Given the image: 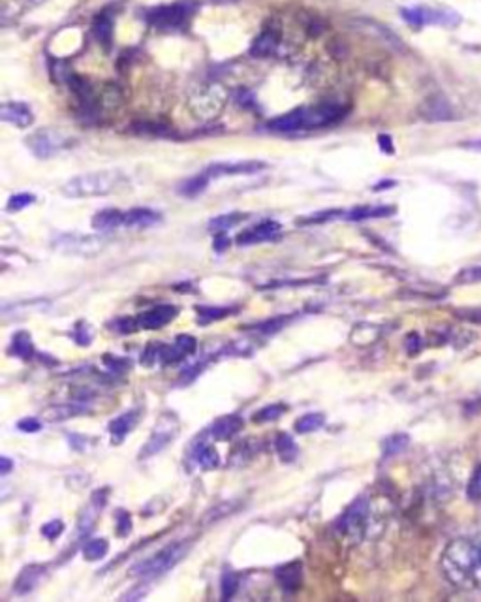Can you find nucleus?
<instances>
[{
	"label": "nucleus",
	"mask_w": 481,
	"mask_h": 602,
	"mask_svg": "<svg viewBox=\"0 0 481 602\" xmlns=\"http://www.w3.org/2000/svg\"><path fill=\"white\" fill-rule=\"evenodd\" d=\"M281 232V224L274 221H263L260 222L258 226L248 228L243 234H239L237 237V243L239 245H256V243H261V241H269L276 237Z\"/></svg>",
	"instance_id": "14"
},
{
	"label": "nucleus",
	"mask_w": 481,
	"mask_h": 602,
	"mask_svg": "<svg viewBox=\"0 0 481 602\" xmlns=\"http://www.w3.org/2000/svg\"><path fill=\"white\" fill-rule=\"evenodd\" d=\"M187 352L175 343V345H162L160 352V361L164 365H173V363H179L187 358Z\"/></svg>",
	"instance_id": "36"
},
{
	"label": "nucleus",
	"mask_w": 481,
	"mask_h": 602,
	"mask_svg": "<svg viewBox=\"0 0 481 602\" xmlns=\"http://www.w3.org/2000/svg\"><path fill=\"white\" fill-rule=\"evenodd\" d=\"M224 102H226V91L218 85H211V87L201 89L192 96L190 107L200 117H213L214 113L220 111Z\"/></svg>",
	"instance_id": "10"
},
{
	"label": "nucleus",
	"mask_w": 481,
	"mask_h": 602,
	"mask_svg": "<svg viewBox=\"0 0 481 602\" xmlns=\"http://www.w3.org/2000/svg\"><path fill=\"white\" fill-rule=\"evenodd\" d=\"M234 309L226 307H198V316H200V324H209V322H216L226 318L227 315H232Z\"/></svg>",
	"instance_id": "35"
},
{
	"label": "nucleus",
	"mask_w": 481,
	"mask_h": 602,
	"mask_svg": "<svg viewBox=\"0 0 481 602\" xmlns=\"http://www.w3.org/2000/svg\"><path fill=\"white\" fill-rule=\"evenodd\" d=\"M323 426H326L323 414H320V412H308V414L297 418V421H295V431L301 433V435H307V433L320 431Z\"/></svg>",
	"instance_id": "28"
},
{
	"label": "nucleus",
	"mask_w": 481,
	"mask_h": 602,
	"mask_svg": "<svg viewBox=\"0 0 481 602\" xmlns=\"http://www.w3.org/2000/svg\"><path fill=\"white\" fill-rule=\"evenodd\" d=\"M177 313H179V311H177V307L169 305V303H162V305H156V307L149 309V311H145V313L140 316L141 328H145V329L162 328V326H166V324H169V322L173 320L175 316H177Z\"/></svg>",
	"instance_id": "13"
},
{
	"label": "nucleus",
	"mask_w": 481,
	"mask_h": 602,
	"mask_svg": "<svg viewBox=\"0 0 481 602\" xmlns=\"http://www.w3.org/2000/svg\"><path fill=\"white\" fill-rule=\"evenodd\" d=\"M466 147L470 149H475V151H481V140H475V141H468Z\"/></svg>",
	"instance_id": "56"
},
{
	"label": "nucleus",
	"mask_w": 481,
	"mask_h": 602,
	"mask_svg": "<svg viewBox=\"0 0 481 602\" xmlns=\"http://www.w3.org/2000/svg\"><path fill=\"white\" fill-rule=\"evenodd\" d=\"M132 531V518L126 510H117V536H128Z\"/></svg>",
	"instance_id": "42"
},
{
	"label": "nucleus",
	"mask_w": 481,
	"mask_h": 602,
	"mask_svg": "<svg viewBox=\"0 0 481 602\" xmlns=\"http://www.w3.org/2000/svg\"><path fill=\"white\" fill-rule=\"evenodd\" d=\"M209 175L203 172V174L200 175H194V177H190V179L182 181L179 185V194L187 196V198H196V196H200L205 188H207L209 185Z\"/></svg>",
	"instance_id": "26"
},
{
	"label": "nucleus",
	"mask_w": 481,
	"mask_h": 602,
	"mask_svg": "<svg viewBox=\"0 0 481 602\" xmlns=\"http://www.w3.org/2000/svg\"><path fill=\"white\" fill-rule=\"evenodd\" d=\"M107 551H109V542L104 538H93L83 546V557L87 561H100L102 557H106Z\"/></svg>",
	"instance_id": "31"
},
{
	"label": "nucleus",
	"mask_w": 481,
	"mask_h": 602,
	"mask_svg": "<svg viewBox=\"0 0 481 602\" xmlns=\"http://www.w3.org/2000/svg\"><path fill=\"white\" fill-rule=\"evenodd\" d=\"M162 221L160 213H156L153 209L147 208H138L130 209L126 211V217H124V226L128 228H149L158 224Z\"/></svg>",
	"instance_id": "19"
},
{
	"label": "nucleus",
	"mask_w": 481,
	"mask_h": 602,
	"mask_svg": "<svg viewBox=\"0 0 481 602\" xmlns=\"http://www.w3.org/2000/svg\"><path fill=\"white\" fill-rule=\"evenodd\" d=\"M442 572L459 589L481 587V540L457 538L449 542L440 559Z\"/></svg>",
	"instance_id": "1"
},
{
	"label": "nucleus",
	"mask_w": 481,
	"mask_h": 602,
	"mask_svg": "<svg viewBox=\"0 0 481 602\" xmlns=\"http://www.w3.org/2000/svg\"><path fill=\"white\" fill-rule=\"evenodd\" d=\"M196 10L194 2H177L169 6H158L149 10L147 21L149 25L160 28V30H177L185 27L188 19L192 17Z\"/></svg>",
	"instance_id": "5"
},
{
	"label": "nucleus",
	"mask_w": 481,
	"mask_h": 602,
	"mask_svg": "<svg viewBox=\"0 0 481 602\" xmlns=\"http://www.w3.org/2000/svg\"><path fill=\"white\" fill-rule=\"evenodd\" d=\"M177 431H179V423H177L175 418L171 421H158V426L153 431V435L149 437L145 446L141 448V459L153 457V455H156L158 452L166 448L167 444H171L173 437L177 435Z\"/></svg>",
	"instance_id": "11"
},
{
	"label": "nucleus",
	"mask_w": 481,
	"mask_h": 602,
	"mask_svg": "<svg viewBox=\"0 0 481 602\" xmlns=\"http://www.w3.org/2000/svg\"><path fill=\"white\" fill-rule=\"evenodd\" d=\"M474 281H481V268H472V269H466V271H462L461 282H474Z\"/></svg>",
	"instance_id": "52"
},
{
	"label": "nucleus",
	"mask_w": 481,
	"mask_h": 602,
	"mask_svg": "<svg viewBox=\"0 0 481 602\" xmlns=\"http://www.w3.org/2000/svg\"><path fill=\"white\" fill-rule=\"evenodd\" d=\"M138 326H141L140 324V318H130V316H124V318H119V320L115 322V328H117V331L122 335H130L132 331H135L138 329Z\"/></svg>",
	"instance_id": "45"
},
{
	"label": "nucleus",
	"mask_w": 481,
	"mask_h": 602,
	"mask_svg": "<svg viewBox=\"0 0 481 602\" xmlns=\"http://www.w3.org/2000/svg\"><path fill=\"white\" fill-rule=\"evenodd\" d=\"M124 217H126V213H122L119 209H104L100 213L94 215L93 226L96 230H102V232L115 230V228L124 226Z\"/></svg>",
	"instance_id": "21"
},
{
	"label": "nucleus",
	"mask_w": 481,
	"mask_h": 602,
	"mask_svg": "<svg viewBox=\"0 0 481 602\" xmlns=\"http://www.w3.org/2000/svg\"><path fill=\"white\" fill-rule=\"evenodd\" d=\"M274 450L284 463H292L297 459L299 455V446L295 444V441L286 433H279L274 439Z\"/></svg>",
	"instance_id": "24"
},
{
	"label": "nucleus",
	"mask_w": 481,
	"mask_h": 602,
	"mask_svg": "<svg viewBox=\"0 0 481 602\" xmlns=\"http://www.w3.org/2000/svg\"><path fill=\"white\" fill-rule=\"evenodd\" d=\"M44 578H46V567H41V565H28L17 576L14 589L17 593H21V595H25V593H30V591L38 587L44 582Z\"/></svg>",
	"instance_id": "17"
},
{
	"label": "nucleus",
	"mask_w": 481,
	"mask_h": 602,
	"mask_svg": "<svg viewBox=\"0 0 481 602\" xmlns=\"http://www.w3.org/2000/svg\"><path fill=\"white\" fill-rule=\"evenodd\" d=\"M135 421H138V416H135V412L132 410V412H126V414H120L119 418H115V420L109 423V433H111V437H113L115 444H117V442H122V439L134 429Z\"/></svg>",
	"instance_id": "23"
},
{
	"label": "nucleus",
	"mask_w": 481,
	"mask_h": 602,
	"mask_svg": "<svg viewBox=\"0 0 481 602\" xmlns=\"http://www.w3.org/2000/svg\"><path fill=\"white\" fill-rule=\"evenodd\" d=\"M284 324H286V318H284V316H279V318H271V320L267 322H261V324H258V326H254V328L260 329L261 334L273 335L276 334L279 329H282Z\"/></svg>",
	"instance_id": "43"
},
{
	"label": "nucleus",
	"mask_w": 481,
	"mask_h": 602,
	"mask_svg": "<svg viewBox=\"0 0 481 602\" xmlns=\"http://www.w3.org/2000/svg\"><path fill=\"white\" fill-rule=\"evenodd\" d=\"M240 428H243V418L237 414H227L214 421L213 428H211V435L216 441H229L232 437L239 433Z\"/></svg>",
	"instance_id": "18"
},
{
	"label": "nucleus",
	"mask_w": 481,
	"mask_h": 602,
	"mask_svg": "<svg viewBox=\"0 0 481 602\" xmlns=\"http://www.w3.org/2000/svg\"><path fill=\"white\" fill-rule=\"evenodd\" d=\"M190 544L188 542H173L166 548H162L160 551H156L153 557H149L145 561H141L140 565L132 567V574L141 576V578H158V576L166 574L173 569L175 565L188 554Z\"/></svg>",
	"instance_id": "4"
},
{
	"label": "nucleus",
	"mask_w": 481,
	"mask_h": 602,
	"mask_svg": "<svg viewBox=\"0 0 481 602\" xmlns=\"http://www.w3.org/2000/svg\"><path fill=\"white\" fill-rule=\"evenodd\" d=\"M12 354L21 358V360H28L34 352V343L32 337L28 331H17L12 339Z\"/></svg>",
	"instance_id": "27"
},
{
	"label": "nucleus",
	"mask_w": 481,
	"mask_h": 602,
	"mask_svg": "<svg viewBox=\"0 0 481 602\" xmlns=\"http://www.w3.org/2000/svg\"><path fill=\"white\" fill-rule=\"evenodd\" d=\"M466 495L470 501H481V465H478L472 476H470Z\"/></svg>",
	"instance_id": "39"
},
{
	"label": "nucleus",
	"mask_w": 481,
	"mask_h": 602,
	"mask_svg": "<svg viewBox=\"0 0 481 602\" xmlns=\"http://www.w3.org/2000/svg\"><path fill=\"white\" fill-rule=\"evenodd\" d=\"M85 412H87V410H85L83 407H79V405H57V407L46 408L44 414H41V418H44L46 421H53V423H57V421L70 420V418L85 414Z\"/></svg>",
	"instance_id": "22"
},
{
	"label": "nucleus",
	"mask_w": 481,
	"mask_h": 602,
	"mask_svg": "<svg viewBox=\"0 0 481 602\" xmlns=\"http://www.w3.org/2000/svg\"><path fill=\"white\" fill-rule=\"evenodd\" d=\"M34 201H36L34 194L21 192V194H15L10 198V201H8V211H21V209H25L27 206L34 203Z\"/></svg>",
	"instance_id": "41"
},
{
	"label": "nucleus",
	"mask_w": 481,
	"mask_h": 602,
	"mask_svg": "<svg viewBox=\"0 0 481 602\" xmlns=\"http://www.w3.org/2000/svg\"><path fill=\"white\" fill-rule=\"evenodd\" d=\"M17 429L23 433H36L41 429V421L38 418H23L17 421Z\"/></svg>",
	"instance_id": "48"
},
{
	"label": "nucleus",
	"mask_w": 481,
	"mask_h": 602,
	"mask_svg": "<svg viewBox=\"0 0 481 602\" xmlns=\"http://www.w3.org/2000/svg\"><path fill=\"white\" fill-rule=\"evenodd\" d=\"M368 523V501L367 497H359L355 499L346 510L344 514L339 518L337 522V529L342 535L350 536H359L365 533Z\"/></svg>",
	"instance_id": "8"
},
{
	"label": "nucleus",
	"mask_w": 481,
	"mask_h": 602,
	"mask_svg": "<svg viewBox=\"0 0 481 602\" xmlns=\"http://www.w3.org/2000/svg\"><path fill=\"white\" fill-rule=\"evenodd\" d=\"M344 211H339V209H331V211H320V213H314L307 217V219H299V224H321V222L334 221L339 217H344Z\"/></svg>",
	"instance_id": "37"
},
{
	"label": "nucleus",
	"mask_w": 481,
	"mask_h": 602,
	"mask_svg": "<svg viewBox=\"0 0 481 602\" xmlns=\"http://www.w3.org/2000/svg\"><path fill=\"white\" fill-rule=\"evenodd\" d=\"M229 247V239L226 237V232H218L214 235V250L216 253H224Z\"/></svg>",
	"instance_id": "51"
},
{
	"label": "nucleus",
	"mask_w": 481,
	"mask_h": 602,
	"mask_svg": "<svg viewBox=\"0 0 481 602\" xmlns=\"http://www.w3.org/2000/svg\"><path fill=\"white\" fill-rule=\"evenodd\" d=\"M395 213V208L391 206H361V208H354L346 211L348 221H367V219H384V217H391Z\"/></svg>",
	"instance_id": "20"
},
{
	"label": "nucleus",
	"mask_w": 481,
	"mask_h": 602,
	"mask_svg": "<svg viewBox=\"0 0 481 602\" xmlns=\"http://www.w3.org/2000/svg\"><path fill=\"white\" fill-rule=\"evenodd\" d=\"M265 170V164L258 161H243V162H220V164H211L205 170L209 179L222 177V175H250L256 172Z\"/></svg>",
	"instance_id": "12"
},
{
	"label": "nucleus",
	"mask_w": 481,
	"mask_h": 602,
	"mask_svg": "<svg viewBox=\"0 0 481 602\" xmlns=\"http://www.w3.org/2000/svg\"><path fill=\"white\" fill-rule=\"evenodd\" d=\"M410 442V437L404 435V433H397V435H391L389 439H386L384 442V455L386 457H391V455H397L404 452Z\"/></svg>",
	"instance_id": "33"
},
{
	"label": "nucleus",
	"mask_w": 481,
	"mask_h": 602,
	"mask_svg": "<svg viewBox=\"0 0 481 602\" xmlns=\"http://www.w3.org/2000/svg\"><path fill=\"white\" fill-rule=\"evenodd\" d=\"M247 215H240V213H227V215H220V217H216V219H213V221L209 222V230L211 232H227L229 228H234L235 224H239L243 219H245Z\"/></svg>",
	"instance_id": "32"
},
{
	"label": "nucleus",
	"mask_w": 481,
	"mask_h": 602,
	"mask_svg": "<svg viewBox=\"0 0 481 602\" xmlns=\"http://www.w3.org/2000/svg\"><path fill=\"white\" fill-rule=\"evenodd\" d=\"M339 106H318V107H301L286 115H281L276 119L269 120L267 128L274 132H295V130H308V128L328 127L334 120L342 117Z\"/></svg>",
	"instance_id": "2"
},
{
	"label": "nucleus",
	"mask_w": 481,
	"mask_h": 602,
	"mask_svg": "<svg viewBox=\"0 0 481 602\" xmlns=\"http://www.w3.org/2000/svg\"><path fill=\"white\" fill-rule=\"evenodd\" d=\"M276 46H279V36L274 33H263L254 42V46L250 49V53L254 57H269L276 51Z\"/></svg>",
	"instance_id": "29"
},
{
	"label": "nucleus",
	"mask_w": 481,
	"mask_h": 602,
	"mask_svg": "<svg viewBox=\"0 0 481 602\" xmlns=\"http://www.w3.org/2000/svg\"><path fill=\"white\" fill-rule=\"evenodd\" d=\"M28 147L38 158H49L53 156L57 151L62 147H66L70 143V138L66 134H62L59 130H51V128H41L38 132H34L27 140Z\"/></svg>",
	"instance_id": "9"
},
{
	"label": "nucleus",
	"mask_w": 481,
	"mask_h": 602,
	"mask_svg": "<svg viewBox=\"0 0 481 602\" xmlns=\"http://www.w3.org/2000/svg\"><path fill=\"white\" fill-rule=\"evenodd\" d=\"M122 175L113 170L81 174L72 177L62 185V194L68 198H93V196H106L115 192L120 187Z\"/></svg>",
	"instance_id": "3"
},
{
	"label": "nucleus",
	"mask_w": 481,
	"mask_h": 602,
	"mask_svg": "<svg viewBox=\"0 0 481 602\" xmlns=\"http://www.w3.org/2000/svg\"><path fill=\"white\" fill-rule=\"evenodd\" d=\"M220 589H222V599H224V601H229V599L237 593V589H239V574L234 572V570H224Z\"/></svg>",
	"instance_id": "34"
},
{
	"label": "nucleus",
	"mask_w": 481,
	"mask_h": 602,
	"mask_svg": "<svg viewBox=\"0 0 481 602\" xmlns=\"http://www.w3.org/2000/svg\"><path fill=\"white\" fill-rule=\"evenodd\" d=\"M274 578H276V582L284 591L294 593L303 583V565L299 561L282 565V567L274 570Z\"/></svg>",
	"instance_id": "15"
},
{
	"label": "nucleus",
	"mask_w": 481,
	"mask_h": 602,
	"mask_svg": "<svg viewBox=\"0 0 481 602\" xmlns=\"http://www.w3.org/2000/svg\"><path fill=\"white\" fill-rule=\"evenodd\" d=\"M402 17L412 25V27H423V25H446V27H455L459 25L461 17L451 12V10H433V8H404L401 12Z\"/></svg>",
	"instance_id": "7"
},
{
	"label": "nucleus",
	"mask_w": 481,
	"mask_h": 602,
	"mask_svg": "<svg viewBox=\"0 0 481 602\" xmlns=\"http://www.w3.org/2000/svg\"><path fill=\"white\" fill-rule=\"evenodd\" d=\"M474 407H478L475 408V412H478V410H481V399H478V401L474 403Z\"/></svg>",
	"instance_id": "57"
},
{
	"label": "nucleus",
	"mask_w": 481,
	"mask_h": 602,
	"mask_svg": "<svg viewBox=\"0 0 481 602\" xmlns=\"http://www.w3.org/2000/svg\"><path fill=\"white\" fill-rule=\"evenodd\" d=\"M102 360H104V365H106L107 369H111V371L117 373V375H119V373L122 375V373L130 367V363H128L126 360H120V358H115V356H104Z\"/></svg>",
	"instance_id": "46"
},
{
	"label": "nucleus",
	"mask_w": 481,
	"mask_h": 602,
	"mask_svg": "<svg viewBox=\"0 0 481 602\" xmlns=\"http://www.w3.org/2000/svg\"><path fill=\"white\" fill-rule=\"evenodd\" d=\"M175 343H177V345H179V347L182 348L187 354H194L196 348H198V341H196V337H192V335H187V334L179 335V337L175 339Z\"/></svg>",
	"instance_id": "47"
},
{
	"label": "nucleus",
	"mask_w": 481,
	"mask_h": 602,
	"mask_svg": "<svg viewBox=\"0 0 481 602\" xmlns=\"http://www.w3.org/2000/svg\"><path fill=\"white\" fill-rule=\"evenodd\" d=\"M395 183L393 181H381L380 185H376L375 190H381V188H388V187H393Z\"/></svg>",
	"instance_id": "55"
},
{
	"label": "nucleus",
	"mask_w": 481,
	"mask_h": 602,
	"mask_svg": "<svg viewBox=\"0 0 481 602\" xmlns=\"http://www.w3.org/2000/svg\"><path fill=\"white\" fill-rule=\"evenodd\" d=\"M93 33L94 36L98 38L102 46L109 47L111 46V40H113V21H111V15L100 14L93 23Z\"/></svg>",
	"instance_id": "25"
},
{
	"label": "nucleus",
	"mask_w": 481,
	"mask_h": 602,
	"mask_svg": "<svg viewBox=\"0 0 481 602\" xmlns=\"http://www.w3.org/2000/svg\"><path fill=\"white\" fill-rule=\"evenodd\" d=\"M196 462L200 463L201 468H205V471H213V468H216L218 465H220V455H218V452H216L213 446H209V444H201V446L196 448Z\"/></svg>",
	"instance_id": "30"
},
{
	"label": "nucleus",
	"mask_w": 481,
	"mask_h": 602,
	"mask_svg": "<svg viewBox=\"0 0 481 602\" xmlns=\"http://www.w3.org/2000/svg\"><path fill=\"white\" fill-rule=\"evenodd\" d=\"M235 98H237V104H239V106H243V107H252L256 104L254 96H252V93H248L247 89H243V91H239Z\"/></svg>",
	"instance_id": "50"
},
{
	"label": "nucleus",
	"mask_w": 481,
	"mask_h": 602,
	"mask_svg": "<svg viewBox=\"0 0 481 602\" xmlns=\"http://www.w3.org/2000/svg\"><path fill=\"white\" fill-rule=\"evenodd\" d=\"M12 467H14V463L10 462L8 457H2V459H0V473H2V475H8V473L12 471Z\"/></svg>",
	"instance_id": "54"
},
{
	"label": "nucleus",
	"mask_w": 481,
	"mask_h": 602,
	"mask_svg": "<svg viewBox=\"0 0 481 602\" xmlns=\"http://www.w3.org/2000/svg\"><path fill=\"white\" fill-rule=\"evenodd\" d=\"M62 533H64V523L60 522V520H53V522L46 523L41 527V535L49 538V540H57Z\"/></svg>",
	"instance_id": "44"
},
{
	"label": "nucleus",
	"mask_w": 481,
	"mask_h": 602,
	"mask_svg": "<svg viewBox=\"0 0 481 602\" xmlns=\"http://www.w3.org/2000/svg\"><path fill=\"white\" fill-rule=\"evenodd\" d=\"M380 147L384 153H388V154L393 153V141H391V138H389V136H380Z\"/></svg>",
	"instance_id": "53"
},
{
	"label": "nucleus",
	"mask_w": 481,
	"mask_h": 602,
	"mask_svg": "<svg viewBox=\"0 0 481 602\" xmlns=\"http://www.w3.org/2000/svg\"><path fill=\"white\" fill-rule=\"evenodd\" d=\"M53 245L57 250L64 253V255L94 256L96 253H100L102 248H104V239H102V237H96V235L60 234L59 237L53 241Z\"/></svg>",
	"instance_id": "6"
},
{
	"label": "nucleus",
	"mask_w": 481,
	"mask_h": 602,
	"mask_svg": "<svg viewBox=\"0 0 481 602\" xmlns=\"http://www.w3.org/2000/svg\"><path fill=\"white\" fill-rule=\"evenodd\" d=\"M284 410H286L284 405H267V407L260 408L252 418H254V421H273L279 420L284 414Z\"/></svg>",
	"instance_id": "38"
},
{
	"label": "nucleus",
	"mask_w": 481,
	"mask_h": 602,
	"mask_svg": "<svg viewBox=\"0 0 481 602\" xmlns=\"http://www.w3.org/2000/svg\"><path fill=\"white\" fill-rule=\"evenodd\" d=\"M160 352H162V343H149L147 348H145L143 354H141V363H143L145 367L154 365V361L160 360Z\"/></svg>",
	"instance_id": "40"
},
{
	"label": "nucleus",
	"mask_w": 481,
	"mask_h": 602,
	"mask_svg": "<svg viewBox=\"0 0 481 602\" xmlns=\"http://www.w3.org/2000/svg\"><path fill=\"white\" fill-rule=\"evenodd\" d=\"M91 341H93V331H91L85 324H81L79 328H77V331H75V343L81 345V347H85V345H88Z\"/></svg>",
	"instance_id": "49"
},
{
	"label": "nucleus",
	"mask_w": 481,
	"mask_h": 602,
	"mask_svg": "<svg viewBox=\"0 0 481 602\" xmlns=\"http://www.w3.org/2000/svg\"><path fill=\"white\" fill-rule=\"evenodd\" d=\"M0 119L6 120V122H12L15 127L27 128L32 125V111L28 109V106L21 104V102H8V104H2L0 107Z\"/></svg>",
	"instance_id": "16"
}]
</instances>
